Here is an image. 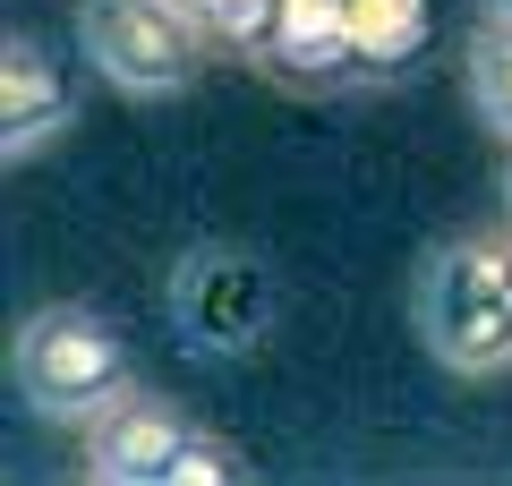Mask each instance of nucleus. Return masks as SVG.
I'll return each mask as SVG.
<instances>
[{"instance_id": "1", "label": "nucleus", "mask_w": 512, "mask_h": 486, "mask_svg": "<svg viewBox=\"0 0 512 486\" xmlns=\"http://www.w3.org/2000/svg\"><path fill=\"white\" fill-rule=\"evenodd\" d=\"M410 324L453 376L512 367V231H461L419 265Z\"/></svg>"}, {"instance_id": "2", "label": "nucleus", "mask_w": 512, "mask_h": 486, "mask_svg": "<svg viewBox=\"0 0 512 486\" xmlns=\"http://www.w3.org/2000/svg\"><path fill=\"white\" fill-rule=\"evenodd\" d=\"M9 376H18V401L35 418H52V427H86V418H103L111 401L137 384V359H128V342L111 333V316L52 299V307H35V316L18 324Z\"/></svg>"}, {"instance_id": "3", "label": "nucleus", "mask_w": 512, "mask_h": 486, "mask_svg": "<svg viewBox=\"0 0 512 486\" xmlns=\"http://www.w3.org/2000/svg\"><path fill=\"white\" fill-rule=\"evenodd\" d=\"M77 35H86V69L120 94H180L214 52L188 0H86Z\"/></svg>"}, {"instance_id": "4", "label": "nucleus", "mask_w": 512, "mask_h": 486, "mask_svg": "<svg viewBox=\"0 0 512 486\" xmlns=\"http://www.w3.org/2000/svg\"><path fill=\"white\" fill-rule=\"evenodd\" d=\"M171 324H180V342L197 359H248L274 333V273H265V256L222 248V239L188 248L171 265Z\"/></svg>"}, {"instance_id": "5", "label": "nucleus", "mask_w": 512, "mask_h": 486, "mask_svg": "<svg viewBox=\"0 0 512 486\" xmlns=\"http://www.w3.org/2000/svg\"><path fill=\"white\" fill-rule=\"evenodd\" d=\"M86 478L94 486H163L171 478V452L188 444V418L171 410L163 393L146 384H128L103 418H86Z\"/></svg>"}, {"instance_id": "6", "label": "nucleus", "mask_w": 512, "mask_h": 486, "mask_svg": "<svg viewBox=\"0 0 512 486\" xmlns=\"http://www.w3.org/2000/svg\"><path fill=\"white\" fill-rule=\"evenodd\" d=\"M77 120V77L52 43L9 35L0 43V162H26Z\"/></svg>"}, {"instance_id": "7", "label": "nucleus", "mask_w": 512, "mask_h": 486, "mask_svg": "<svg viewBox=\"0 0 512 486\" xmlns=\"http://www.w3.org/2000/svg\"><path fill=\"white\" fill-rule=\"evenodd\" d=\"M265 60H274L282 77H299V86H325V77L367 69L359 9H350V0H282L274 35H265Z\"/></svg>"}, {"instance_id": "8", "label": "nucleus", "mask_w": 512, "mask_h": 486, "mask_svg": "<svg viewBox=\"0 0 512 486\" xmlns=\"http://www.w3.org/2000/svg\"><path fill=\"white\" fill-rule=\"evenodd\" d=\"M470 103L512 145V26H495V18H478V35H470Z\"/></svg>"}, {"instance_id": "9", "label": "nucleus", "mask_w": 512, "mask_h": 486, "mask_svg": "<svg viewBox=\"0 0 512 486\" xmlns=\"http://www.w3.org/2000/svg\"><path fill=\"white\" fill-rule=\"evenodd\" d=\"M359 9V52L367 69H402L419 43V0H350Z\"/></svg>"}, {"instance_id": "10", "label": "nucleus", "mask_w": 512, "mask_h": 486, "mask_svg": "<svg viewBox=\"0 0 512 486\" xmlns=\"http://www.w3.org/2000/svg\"><path fill=\"white\" fill-rule=\"evenodd\" d=\"M188 9L205 18L214 43H239V52H265V35L282 18V0H188Z\"/></svg>"}, {"instance_id": "11", "label": "nucleus", "mask_w": 512, "mask_h": 486, "mask_svg": "<svg viewBox=\"0 0 512 486\" xmlns=\"http://www.w3.org/2000/svg\"><path fill=\"white\" fill-rule=\"evenodd\" d=\"M231 478H248V461H239L222 435L188 427V444L171 452V478H163V486H231Z\"/></svg>"}, {"instance_id": "12", "label": "nucleus", "mask_w": 512, "mask_h": 486, "mask_svg": "<svg viewBox=\"0 0 512 486\" xmlns=\"http://www.w3.org/2000/svg\"><path fill=\"white\" fill-rule=\"evenodd\" d=\"M478 18H495V26H512V0H478Z\"/></svg>"}, {"instance_id": "13", "label": "nucleus", "mask_w": 512, "mask_h": 486, "mask_svg": "<svg viewBox=\"0 0 512 486\" xmlns=\"http://www.w3.org/2000/svg\"><path fill=\"white\" fill-rule=\"evenodd\" d=\"M504 222H512V162H504Z\"/></svg>"}]
</instances>
